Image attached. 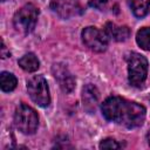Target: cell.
<instances>
[{"mask_svg":"<svg viewBox=\"0 0 150 150\" xmlns=\"http://www.w3.org/2000/svg\"><path fill=\"white\" fill-rule=\"evenodd\" d=\"M101 110L108 121L129 129L141 127L146 114V110L142 104L120 96H110L105 98L101 104Z\"/></svg>","mask_w":150,"mask_h":150,"instance_id":"obj_1","label":"cell"},{"mask_svg":"<svg viewBox=\"0 0 150 150\" xmlns=\"http://www.w3.org/2000/svg\"><path fill=\"white\" fill-rule=\"evenodd\" d=\"M128 64V80L132 87L141 88L148 75V60L139 53L132 52L125 57Z\"/></svg>","mask_w":150,"mask_h":150,"instance_id":"obj_2","label":"cell"},{"mask_svg":"<svg viewBox=\"0 0 150 150\" xmlns=\"http://www.w3.org/2000/svg\"><path fill=\"white\" fill-rule=\"evenodd\" d=\"M39 18V8L33 4H26L13 16L14 28L22 34H29L34 30Z\"/></svg>","mask_w":150,"mask_h":150,"instance_id":"obj_3","label":"cell"},{"mask_svg":"<svg viewBox=\"0 0 150 150\" xmlns=\"http://www.w3.org/2000/svg\"><path fill=\"white\" fill-rule=\"evenodd\" d=\"M14 124L22 134L32 135L38 129L39 116L32 107H29L25 103H21L15 109Z\"/></svg>","mask_w":150,"mask_h":150,"instance_id":"obj_4","label":"cell"},{"mask_svg":"<svg viewBox=\"0 0 150 150\" xmlns=\"http://www.w3.org/2000/svg\"><path fill=\"white\" fill-rule=\"evenodd\" d=\"M27 90L30 98L40 107H47L50 103V94L47 80L42 75H34L27 81Z\"/></svg>","mask_w":150,"mask_h":150,"instance_id":"obj_5","label":"cell"},{"mask_svg":"<svg viewBox=\"0 0 150 150\" xmlns=\"http://www.w3.org/2000/svg\"><path fill=\"white\" fill-rule=\"evenodd\" d=\"M82 41L83 43L96 53H102L108 47V36L104 30H100L96 27H86L82 30Z\"/></svg>","mask_w":150,"mask_h":150,"instance_id":"obj_6","label":"cell"},{"mask_svg":"<svg viewBox=\"0 0 150 150\" xmlns=\"http://www.w3.org/2000/svg\"><path fill=\"white\" fill-rule=\"evenodd\" d=\"M54 77L57 80L60 88L64 93H70L75 88V79L63 63H55L52 68Z\"/></svg>","mask_w":150,"mask_h":150,"instance_id":"obj_7","label":"cell"},{"mask_svg":"<svg viewBox=\"0 0 150 150\" xmlns=\"http://www.w3.org/2000/svg\"><path fill=\"white\" fill-rule=\"evenodd\" d=\"M50 8L62 19H69L80 11L77 0H50Z\"/></svg>","mask_w":150,"mask_h":150,"instance_id":"obj_8","label":"cell"},{"mask_svg":"<svg viewBox=\"0 0 150 150\" xmlns=\"http://www.w3.org/2000/svg\"><path fill=\"white\" fill-rule=\"evenodd\" d=\"M104 33L107 34L108 39L117 42L125 41L130 36V29L127 26H117L114 22H107L104 27Z\"/></svg>","mask_w":150,"mask_h":150,"instance_id":"obj_9","label":"cell"},{"mask_svg":"<svg viewBox=\"0 0 150 150\" xmlns=\"http://www.w3.org/2000/svg\"><path fill=\"white\" fill-rule=\"evenodd\" d=\"M98 90L95 86L93 84H87L83 87L82 90V100H83V105L87 110L93 111L95 110L97 102H98Z\"/></svg>","mask_w":150,"mask_h":150,"instance_id":"obj_10","label":"cell"},{"mask_svg":"<svg viewBox=\"0 0 150 150\" xmlns=\"http://www.w3.org/2000/svg\"><path fill=\"white\" fill-rule=\"evenodd\" d=\"M19 66H20L25 71L33 73V71H35V70L39 69V67H40V61H39V59L35 56V54L28 53V54H25L23 56H21V57L19 59Z\"/></svg>","mask_w":150,"mask_h":150,"instance_id":"obj_11","label":"cell"},{"mask_svg":"<svg viewBox=\"0 0 150 150\" xmlns=\"http://www.w3.org/2000/svg\"><path fill=\"white\" fill-rule=\"evenodd\" d=\"M129 6L137 18H143L150 9V0H129Z\"/></svg>","mask_w":150,"mask_h":150,"instance_id":"obj_12","label":"cell"},{"mask_svg":"<svg viewBox=\"0 0 150 150\" xmlns=\"http://www.w3.org/2000/svg\"><path fill=\"white\" fill-rule=\"evenodd\" d=\"M120 0H90L89 6L94 7L95 9L103 11V12H117Z\"/></svg>","mask_w":150,"mask_h":150,"instance_id":"obj_13","label":"cell"},{"mask_svg":"<svg viewBox=\"0 0 150 150\" xmlns=\"http://www.w3.org/2000/svg\"><path fill=\"white\" fill-rule=\"evenodd\" d=\"M16 84H18L16 77L12 73L2 71L0 74V87L2 91H6V93L13 91L16 88Z\"/></svg>","mask_w":150,"mask_h":150,"instance_id":"obj_14","label":"cell"},{"mask_svg":"<svg viewBox=\"0 0 150 150\" xmlns=\"http://www.w3.org/2000/svg\"><path fill=\"white\" fill-rule=\"evenodd\" d=\"M136 42L142 49L150 50V27H143L137 32Z\"/></svg>","mask_w":150,"mask_h":150,"instance_id":"obj_15","label":"cell"},{"mask_svg":"<svg viewBox=\"0 0 150 150\" xmlns=\"http://www.w3.org/2000/svg\"><path fill=\"white\" fill-rule=\"evenodd\" d=\"M122 145L114 138H105L100 143V149H120Z\"/></svg>","mask_w":150,"mask_h":150,"instance_id":"obj_16","label":"cell"},{"mask_svg":"<svg viewBox=\"0 0 150 150\" xmlns=\"http://www.w3.org/2000/svg\"><path fill=\"white\" fill-rule=\"evenodd\" d=\"M1 57L2 59H6V57H8L9 56V50L6 48V46H5V42H4V40H1Z\"/></svg>","mask_w":150,"mask_h":150,"instance_id":"obj_17","label":"cell"},{"mask_svg":"<svg viewBox=\"0 0 150 150\" xmlns=\"http://www.w3.org/2000/svg\"><path fill=\"white\" fill-rule=\"evenodd\" d=\"M146 139H148V143H149V145H150V130H149V132H148V135H146Z\"/></svg>","mask_w":150,"mask_h":150,"instance_id":"obj_18","label":"cell"},{"mask_svg":"<svg viewBox=\"0 0 150 150\" xmlns=\"http://www.w3.org/2000/svg\"><path fill=\"white\" fill-rule=\"evenodd\" d=\"M1 1H5V0H1Z\"/></svg>","mask_w":150,"mask_h":150,"instance_id":"obj_19","label":"cell"}]
</instances>
